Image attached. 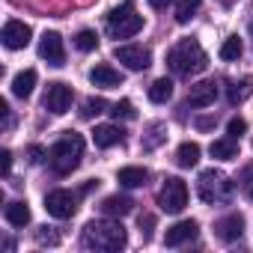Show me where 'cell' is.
Returning a JSON list of instances; mask_svg holds the SVG:
<instances>
[{"label":"cell","mask_w":253,"mask_h":253,"mask_svg":"<svg viewBox=\"0 0 253 253\" xmlns=\"http://www.w3.org/2000/svg\"><path fill=\"white\" fill-rule=\"evenodd\" d=\"M226 131H229V137H235V140H238V137L247 131V122H244L241 116H232V119H229V125H226Z\"/></svg>","instance_id":"31"},{"label":"cell","mask_w":253,"mask_h":253,"mask_svg":"<svg viewBox=\"0 0 253 253\" xmlns=\"http://www.w3.org/2000/svg\"><path fill=\"white\" fill-rule=\"evenodd\" d=\"M36 69H24V72H18L15 78H12V95H18V98H30L33 95V86H36Z\"/></svg>","instance_id":"18"},{"label":"cell","mask_w":253,"mask_h":253,"mask_svg":"<svg viewBox=\"0 0 253 253\" xmlns=\"http://www.w3.org/2000/svg\"><path fill=\"white\" fill-rule=\"evenodd\" d=\"M42 158H45V149H42V146H33V149H30V161H33V164H39Z\"/></svg>","instance_id":"35"},{"label":"cell","mask_w":253,"mask_h":253,"mask_svg":"<svg viewBox=\"0 0 253 253\" xmlns=\"http://www.w3.org/2000/svg\"><path fill=\"white\" fill-rule=\"evenodd\" d=\"M167 66L176 72V75H197L209 66V57L206 51L200 48L197 39H182L170 54H167Z\"/></svg>","instance_id":"3"},{"label":"cell","mask_w":253,"mask_h":253,"mask_svg":"<svg viewBox=\"0 0 253 253\" xmlns=\"http://www.w3.org/2000/svg\"><path fill=\"white\" fill-rule=\"evenodd\" d=\"M128 244L122 223H110V220H92L84 226V247L86 250H101V253H113Z\"/></svg>","instance_id":"1"},{"label":"cell","mask_w":253,"mask_h":253,"mask_svg":"<svg viewBox=\"0 0 253 253\" xmlns=\"http://www.w3.org/2000/svg\"><path fill=\"white\" fill-rule=\"evenodd\" d=\"M241 191L247 194V200H253V167H244V173H241Z\"/></svg>","instance_id":"32"},{"label":"cell","mask_w":253,"mask_h":253,"mask_svg":"<svg viewBox=\"0 0 253 253\" xmlns=\"http://www.w3.org/2000/svg\"><path fill=\"white\" fill-rule=\"evenodd\" d=\"M143 30V15L134 12V0H125L119 9L107 15V33L113 39H131Z\"/></svg>","instance_id":"4"},{"label":"cell","mask_w":253,"mask_h":253,"mask_svg":"<svg viewBox=\"0 0 253 253\" xmlns=\"http://www.w3.org/2000/svg\"><path fill=\"white\" fill-rule=\"evenodd\" d=\"M39 57L48 63V66H66V48H63V36L60 33H54V30H48L45 36H42V42H39Z\"/></svg>","instance_id":"9"},{"label":"cell","mask_w":253,"mask_h":253,"mask_svg":"<svg viewBox=\"0 0 253 253\" xmlns=\"http://www.w3.org/2000/svg\"><path fill=\"white\" fill-rule=\"evenodd\" d=\"M211 158H217V161H232V158H238V140H235V137H220V140H214V143H211Z\"/></svg>","instance_id":"20"},{"label":"cell","mask_w":253,"mask_h":253,"mask_svg":"<svg viewBox=\"0 0 253 253\" xmlns=\"http://www.w3.org/2000/svg\"><path fill=\"white\" fill-rule=\"evenodd\" d=\"M81 158H84V137L75 131H66L48 152V161H51L54 173H60V176H69L72 170H78Z\"/></svg>","instance_id":"2"},{"label":"cell","mask_w":253,"mask_h":253,"mask_svg":"<svg viewBox=\"0 0 253 253\" xmlns=\"http://www.w3.org/2000/svg\"><path fill=\"white\" fill-rule=\"evenodd\" d=\"M110 113H113L116 119H134V116H137V110H134V104H131L128 98H122V101H116V104L110 107Z\"/></svg>","instance_id":"28"},{"label":"cell","mask_w":253,"mask_h":253,"mask_svg":"<svg viewBox=\"0 0 253 253\" xmlns=\"http://www.w3.org/2000/svg\"><path fill=\"white\" fill-rule=\"evenodd\" d=\"M241 54H244V45H241L238 36L223 39V45H220V60H238Z\"/></svg>","instance_id":"26"},{"label":"cell","mask_w":253,"mask_h":253,"mask_svg":"<svg viewBox=\"0 0 253 253\" xmlns=\"http://www.w3.org/2000/svg\"><path fill=\"white\" fill-rule=\"evenodd\" d=\"M45 209H48V214L51 217H57V220H66V217H72L75 211H78V194H72V191H51L48 197H45Z\"/></svg>","instance_id":"7"},{"label":"cell","mask_w":253,"mask_h":253,"mask_svg":"<svg viewBox=\"0 0 253 253\" xmlns=\"http://www.w3.org/2000/svg\"><path fill=\"white\" fill-rule=\"evenodd\" d=\"M241 232H244V217L241 214H226L214 223V235L220 241H238Z\"/></svg>","instance_id":"14"},{"label":"cell","mask_w":253,"mask_h":253,"mask_svg":"<svg viewBox=\"0 0 253 253\" xmlns=\"http://www.w3.org/2000/svg\"><path fill=\"white\" fill-rule=\"evenodd\" d=\"M232 197V182L220 170H203L200 173V200L203 203H223Z\"/></svg>","instance_id":"5"},{"label":"cell","mask_w":253,"mask_h":253,"mask_svg":"<svg viewBox=\"0 0 253 253\" xmlns=\"http://www.w3.org/2000/svg\"><path fill=\"white\" fill-rule=\"evenodd\" d=\"M75 48L78 51H95L98 48V36H95V30H81L78 36H75Z\"/></svg>","instance_id":"27"},{"label":"cell","mask_w":253,"mask_h":253,"mask_svg":"<svg viewBox=\"0 0 253 253\" xmlns=\"http://www.w3.org/2000/svg\"><path fill=\"white\" fill-rule=\"evenodd\" d=\"M250 30H253V24H250Z\"/></svg>","instance_id":"40"},{"label":"cell","mask_w":253,"mask_h":253,"mask_svg":"<svg viewBox=\"0 0 253 253\" xmlns=\"http://www.w3.org/2000/svg\"><path fill=\"white\" fill-rule=\"evenodd\" d=\"M30 36H33V30L24 24V21H6L3 24V36H0V39H3V45L9 48V51H21V48H27L30 45Z\"/></svg>","instance_id":"11"},{"label":"cell","mask_w":253,"mask_h":253,"mask_svg":"<svg viewBox=\"0 0 253 253\" xmlns=\"http://www.w3.org/2000/svg\"><path fill=\"white\" fill-rule=\"evenodd\" d=\"M200 3H203V0H179V6H176V21H179V24H188V21L200 12Z\"/></svg>","instance_id":"24"},{"label":"cell","mask_w":253,"mask_h":253,"mask_svg":"<svg viewBox=\"0 0 253 253\" xmlns=\"http://www.w3.org/2000/svg\"><path fill=\"white\" fill-rule=\"evenodd\" d=\"M116 179H119V185H125V188H140V185H146L149 173H146L143 167H122Z\"/></svg>","instance_id":"22"},{"label":"cell","mask_w":253,"mask_h":253,"mask_svg":"<svg viewBox=\"0 0 253 253\" xmlns=\"http://www.w3.org/2000/svg\"><path fill=\"white\" fill-rule=\"evenodd\" d=\"M211 125H214L211 119H200V122H197V128H200V131H206V128H211Z\"/></svg>","instance_id":"38"},{"label":"cell","mask_w":253,"mask_h":253,"mask_svg":"<svg viewBox=\"0 0 253 253\" xmlns=\"http://www.w3.org/2000/svg\"><path fill=\"white\" fill-rule=\"evenodd\" d=\"M104 107H107V101H104V98H86V101H84V110H81V116H84V119H89V116L101 113Z\"/></svg>","instance_id":"30"},{"label":"cell","mask_w":253,"mask_h":253,"mask_svg":"<svg viewBox=\"0 0 253 253\" xmlns=\"http://www.w3.org/2000/svg\"><path fill=\"white\" fill-rule=\"evenodd\" d=\"M170 95H173V81H170V78L152 81V86H149V101L164 104V101H170Z\"/></svg>","instance_id":"23"},{"label":"cell","mask_w":253,"mask_h":253,"mask_svg":"<svg viewBox=\"0 0 253 253\" xmlns=\"http://www.w3.org/2000/svg\"><path fill=\"white\" fill-rule=\"evenodd\" d=\"M152 226H155V217H152V214H143V217H140V232H143V241H149V238H152Z\"/></svg>","instance_id":"33"},{"label":"cell","mask_w":253,"mask_h":253,"mask_svg":"<svg viewBox=\"0 0 253 253\" xmlns=\"http://www.w3.org/2000/svg\"><path fill=\"white\" fill-rule=\"evenodd\" d=\"M89 81H92L95 86H101V89H113V86L122 84V72H116V69L107 66V63H98V66L89 72Z\"/></svg>","instance_id":"15"},{"label":"cell","mask_w":253,"mask_h":253,"mask_svg":"<svg viewBox=\"0 0 253 253\" xmlns=\"http://www.w3.org/2000/svg\"><path fill=\"white\" fill-rule=\"evenodd\" d=\"M164 131H167V125H164V122H155L152 128H149V137L143 140V146H146V149H155V146L164 140Z\"/></svg>","instance_id":"29"},{"label":"cell","mask_w":253,"mask_h":253,"mask_svg":"<svg viewBox=\"0 0 253 253\" xmlns=\"http://www.w3.org/2000/svg\"><path fill=\"white\" fill-rule=\"evenodd\" d=\"M220 3H223V6H232V3H235V0H220Z\"/></svg>","instance_id":"39"},{"label":"cell","mask_w":253,"mask_h":253,"mask_svg":"<svg viewBox=\"0 0 253 253\" xmlns=\"http://www.w3.org/2000/svg\"><path fill=\"white\" fill-rule=\"evenodd\" d=\"M214 98H217V84L214 81H200L188 92V104L191 107H209V104H214Z\"/></svg>","instance_id":"13"},{"label":"cell","mask_w":253,"mask_h":253,"mask_svg":"<svg viewBox=\"0 0 253 253\" xmlns=\"http://www.w3.org/2000/svg\"><path fill=\"white\" fill-rule=\"evenodd\" d=\"M0 167H3V176H9V170H12V155L3 149L0 152Z\"/></svg>","instance_id":"34"},{"label":"cell","mask_w":253,"mask_h":253,"mask_svg":"<svg viewBox=\"0 0 253 253\" xmlns=\"http://www.w3.org/2000/svg\"><path fill=\"white\" fill-rule=\"evenodd\" d=\"M92 140H95V146H101V149H110V146L122 143V140H125V134H122V128H119V125H95Z\"/></svg>","instance_id":"17"},{"label":"cell","mask_w":253,"mask_h":253,"mask_svg":"<svg viewBox=\"0 0 253 253\" xmlns=\"http://www.w3.org/2000/svg\"><path fill=\"white\" fill-rule=\"evenodd\" d=\"M167 3H170V0H149L152 9H167Z\"/></svg>","instance_id":"37"},{"label":"cell","mask_w":253,"mask_h":253,"mask_svg":"<svg viewBox=\"0 0 253 253\" xmlns=\"http://www.w3.org/2000/svg\"><path fill=\"white\" fill-rule=\"evenodd\" d=\"M3 217H6V223L9 226H18V229H24L27 223H30V206L27 203H9L6 209H3Z\"/></svg>","instance_id":"19"},{"label":"cell","mask_w":253,"mask_h":253,"mask_svg":"<svg viewBox=\"0 0 253 253\" xmlns=\"http://www.w3.org/2000/svg\"><path fill=\"white\" fill-rule=\"evenodd\" d=\"M197 220H179V223H173L170 229H167V235H164V244L167 247H179V244H185V241H194L197 238Z\"/></svg>","instance_id":"12"},{"label":"cell","mask_w":253,"mask_h":253,"mask_svg":"<svg viewBox=\"0 0 253 253\" xmlns=\"http://www.w3.org/2000/svg\"><path fill=\"white\" fill-rule=\"evenodd\" d=\"M72 98H75L72 86H66V84H51L48 92H45V110H51L54 116H63V113L72 107Z\"/></svg>","instance_id":"10"},{"label":"cell","mask_w":253,"mask_h":253,"mask_svg":"<svg viewBox=\"0 0 253 253\" xmlns=\"http://www.w3.org/2000/svg\"><path fill=\"white\" fill-rule=\"evenodd\" d=\"M95 188H98V179H89V182H86V185H84L78 194H89V191H95Z\"/></svg>","instance_id":"36"},{"label":"cell","mask_w":253,"mask_h":253,"mask_svg":"<svg viewBox=\"0 0 253 253\" xmlns=\"http://www.w3.org/2000/svg\"><path fill=\"white\" fill-rule=\"evenodd\" d=\"M176 164L179 167H185V170H191V167H197L200 164V143H182L179 149H176Z\"/></svg>","instance_id":"21"},{"label":"cell","mask_w":253,"mask_h":253,"mask_svg":"<svg viewBox=\"0 0 253 253\" xmlns=\"http://www.w3.org/2000/svg\"><path fill=\"white\" fill-rule=\"evenodd\" d=\"M247 95H250V81H247V78H244V81H232V84H229V89H226L229 104H241Z\"/></svg>","instance_id":"25"},{"label":"cell","mask_w":253,"mask_h":253,"mask_svg":"<svg viewBox=\"0 0 253 253\" xmlns=\"http://www.w3.org/2000/svg\"><path fill=\"white\" fill-rule=\"evenodd\" d=\"M131 209H134V200H131V197L113 194V197H104V200H101V211H104L107 217H125V214H131Z\"/></svg>","instance_id":"16"},{"label":"cell","mask_w":253,"mask_h":253,"mask_svg":"<svg viewBox=\"0 0 253 253\" xmlns=\"http://www.w3.org/2000/svg\"><path fill=\"white\" fill-rule=\"evenodd\" d=\"M113 57H116L125 69H131V72H143V69L152 66V54H149V48H143V45H119V48L113 51Z\"/></svg>","instance_id":"8"},{"label":"cell","mask_w":253,"mask_h":253,"mask_svg":"<svg viewBox=\"0 0 253 253\" xmlns=\"http://www.w3.org/2000/svg\"><path fill=\"white\" fill-rule=\"evenodd\" d=\"M158 206L167 211V214H179L185 206H188V185L176 176H170L158 194Z\"/></svg>","instance_id":"6"}]
</instances>
